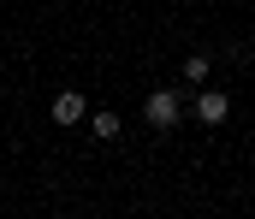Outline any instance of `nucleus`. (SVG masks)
<instances>
[{"mask_svg": "<svg viewBox=\"0 0 255 219\" xmlns=\"http://www.w3.org/2000/svg\"><path fill=\"white\" fill-rule=\"evenodd\" d=\"M178 72H184V83H190V89H202V83H208V54H190Z\"/></svg>", "mask_w": 255, "mask_h": 219, "instance_id": "nucleus-4", "label": "nucleus"}, {"mask_svg": "<svg viewBox=\"0 0 255 219\" xmlns=\"http://www.w3.org/2000/svg\"><path fill=\"white\" fill-rule=\"evenodd\" d=\"M196 119H202V125H226V119H232L226 89H202V95H196Z\"/></svg>", "mask_w": 255, "mask_h": 219, "instance_id": "nucleus-3", "label": "nucleus"}, {"mask_svg": "<svg viewBox=\"0 0 255 219\" xmlns=\"http://www.w3.org/2000/svg\"><path fill=\"white\" fill-rule=\"evenodd\" d=\"M48 119H54L60 131H71V125H83V119H89V101H83L77 89H60V95H54V107H48Z\"/></svg>", "mask_w": 255, "mask_h": 219, "instance_id": "nucleus-2", "label": "nucleus"}, {"mask_svg": "<svg viewBox=\"0 0 255 219\" xmlns=\"http://www.w3.org/2000/svg\"><path fill=\"white\" fill-rule=\"evenodd\" d=\"M89 131H95L101 143H113V137H119V113H89Z\"/></svg>", "mask_w": 255, "mask_h": 219, "instance_id": "nucleus-5", "label": "nucleus"}, {"mask_svg": "<svg viewBox=\"0 0 255 219\" xmlns=\"http://www.w3.org/2000/svg\"><path fill=\"white\" fill-rule=\"evenodd\" d=\"M142 119L154 125V131H172L184 113H178V89H148V101H142Z\"/></svg>", "mask_w": 255, "mask_h": 219, "instance_id": "nucleus-1", "label": "nucleus"}]
</instances>
